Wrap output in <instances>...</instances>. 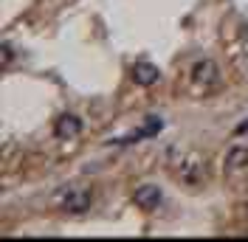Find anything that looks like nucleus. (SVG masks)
<instances>
[{
  "label": "nucleus",
  "mask_w": 248,
  "mask_h": 242,
  "mask_svg": "<svg viewBox=\"0 0 248 242\" xmlns=\"http://www.w3.org/2000/svg\"><path fill=\"white\" fill-rule=\"evenodd\" d=\"M158 79H161V71L155 68L153 62H139V65L133 68V82L141 85V88H150V85H155Z\"/></svg>",
  "instance_id": "obj_6"
},
{
  "label": "nucleus",
  "mask_w": 248,
  "mask_h": 242,
  "mask_svg": "<svg viewBox=\"0 0 248 242\" xmlns=\"http://www.w3.org/2000/svg\"><path fill=\"white\" fill-rule=\"evenodd\" d=\"M51 206L68 214H82L91 209V189L82 183H65L51 195Z\"/></svg>",
  "instance_id": "obj_1"
},
{
  "label": "nucleus",
  "mask_w": 248,
  "mask_h": 242,
  "mask_svg": "<svg viewBox=\"0 0 248 242\" xmlns=\"http://www.w3.org/2000/svg\"><path fill=\"white\" fill-rule=\"evenodd\" d=\"M79 133H82V119H77V116H62V119L57 121V136H60L62 141L77 138Z\"/></svg>",
  "instance_id": "obj_7"
},
{
  "label": "nucleus",
  "mask_w": 248,
  "mask_h": 242,
  "mask_svg": "<svg viewBox=\"0 0 248 242\" xmlns=\"http://www.w3.org/2000/svg\"><path fill=\"white\" fill-rule=\"evenodd\" d=\"M192 82L198 85V88H215L217 82H220V68H217V62L212 60H201L192 65Z\"/></svg>",
  "instance_id": "obj_3"
},
{
  "label": "nucleus",
  "mask_w": 248,
  "mask_h": 242,
  "mask_svg": "<svg viewBox=\"0 0 248 242\" xmlns=\"http://www.w3.org/2000/svg\"><path fill=\"white\" fill-rule=\"evenodd\" d=\"M172 172L186 186H201V183H206V164H203V158H198L195 152H178L172 158Z\"/></svg>",
  "instance_id": "obj_2"
},
{
  "label": "nucleus",
  "mask_w": 248,
  "mask_h": 242,
  "mask_svg": "<svg viewBox=\"0 0 248 242\" xmlns=\"http://www.w3.org/2000/svg\"><path fill=\"white\" fill-rule=\"evenodd\" d=\"M248 169V147H232L229 155H226V161H223V172H226V178H240L243 172Z\"/></svg>",
  "instance_id": "obj_5"
},
{
  "label": "nucleus",
  "mask_w": 248,
  "mask_h": 242,
  "mask_svg": "<svg viewBox=\"0 0 248 242\" xmlns=\"http://www.w3.org/2000/svg\"><path fill=\"white\" fill-rule=\"evenodd\" d=\"M161 200H164L161 186H155V183H141L139 189L133 192V203H136L139 209H147V212L158 209V206H161Z\"/></svg>",
  "instance_id": "obj_4"
}]
</instances>
